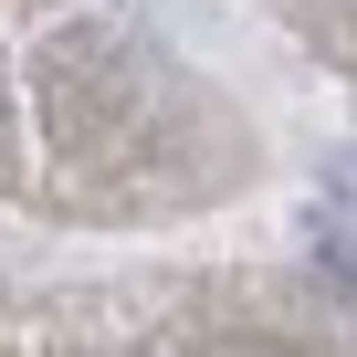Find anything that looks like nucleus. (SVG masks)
Here are the masks:
<instances>
[{"label": "nucleus", "mask_w": 357, "mask_h": 357, "mask_svg": "<svg viewBox=\"0 0 357 357\" xmlns=\"http://www.w3.org/2000/svg\"><path fill=\"white\" fill-rule=\"evenodd\" d=\"M200 357H252V347H200Z\"/></svg>", "instance_id": "obj_2"}, {"label": "nucleus", "mask_w": 357, "mask_h": 357, "mask_svg": "<svg viewBox=\"0 0 357 357\" xmlns=\"http://www.w3.org/2000/svg\"><path fill=\"white\" fill-rule=\"evenodd\" d=\"M43 116H53L63 147H105V137L137 116V63H126V43L95 32V22L53 32V53H43Z\"/></svg>", "instance_id": "obj_1"}]
</instances>
